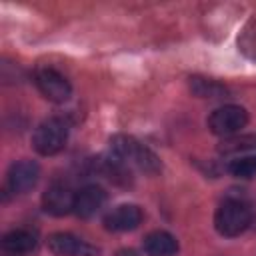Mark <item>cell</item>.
I'll use <instances>...</instances> for the list:
<instances>
[{"mask_svg": "<svg viewBox=\"0 0 256 256\" xmlns=\"http://www.w3.org/2000/svg\"><path fill=\"white\" fill-rule=\"evenodd\" d=\"M190 90L200 98H220V96L226 94L224 84H220L216 80H210V78H200V76L190 78Z\"/></svg>", "mask_w": 256, "mask_h": 256, "instance_id": "7c38bea8", "label": "cell"}, {"mask_svg": "<svg viewBox=\"0 0 256 256\" xmlns=\"http://www.w3.org/2000/svg\"><path fill=\"white\" fill-rule=\"evenodd\" d=\"M40 178V166L34 160H16L6 174V186L14 194L30 192Z\"/></svg>", "mask_w": 256, "mask_h": 256, "instance_id": "8992f818", "label": "cell"}, {"mask_svg": "<svg viewBox=\"0 0 256 256\" xmlns=\"http://www.w3.org/2000/svg\"><path fill=\"white\" fill-rule=\"evenodd\" d=\"M48 250L56 256H96L100 250L70 232H54L46 240Z\"/></svg>", "mask_w": 256, "mask_h": 256, "instance_id": "5b68a950", "label": "cell"}, {"mask_svg": "<svg viewBox=\"0 0 256 256\" xmlns=\"http://www.w3.org/2000/svg\"><path fill=\"white\" fill-rule=\"evenodd\" d=\"M228 170L232 176L248 180V178L256 176V156H252V154L250 156H238L228 164Z\"/></svg>", "mask_w": 256, "mask_h": 256, "instance_id": "5bb4252c", "label": "cell"}, {"mask_svg": "<svg viewBox=\"0 0 256 256\" xmlns=\"http://www.w3.org/2000/svg\"><path fill=\"white\" fill-rule=\"evenodd\" d=\"M142 248L148 256H174L178 252V240L166 230H154L146 234Z\"/></svg>", "mask_w": 256, "mask_h": 256, "instance_id": "8fae6325", "label": "cell"}, {"mask_svg": "<svg viewBox=\"0 0 256 256\" xmlns=\"http://www.w3.org/2000/svg\"><path fill=\"white\" fill-rule=\"evenodd\" d=\"M238 50H240L246 58L256 60V16L250 18V20L244 24L242 32L238 34Z\"/></svg>", "mask_w": 256, "mask_h": 256, "instance_id": "4fadbf2b", "label": "cell"}, {"mask_svg": "<svg viewBox=\"0 0 256 256\" xmlns=\"http://www.w3.org/2000/svg\"><path fill=\"white\" fill-rule=\"evenodd\" d=\"M36 244H38L36 234L26 228L10 230L0 240V248L6 256H26L36 250Z\"/></svg>", "mask_w": 256, "mask_h": 256, "instance_id": "9c48e42d", "label": "cell"}, {"mask_svg": "<svg viewBox=\"0 0 256 256\" xmlns=\"http://www.w3.org/2000/svg\"><path fill=\"white\" fill-rule=\"evenodd\" d=\"M250 222H252V212L248 204H244L238 198H226L214 214V226L218 234L226 238L240 236L242 232L248 230Z\"/></svg>", "mask_w": 256, "mask_h": 256, "instance_id": "6da1fadb", "label": "cell"}, {"mask_svg": "<svg viewBox=\"0 0 256 256\" xmlns=\"http://www.w3.org/2000/svg\"><path fill=\"white\" fill-rule=\"evenodd\" d=\"M68 142V124L62 118H48L40 122L32 134V146L42 156H54L64 150Z\"/></svg>", "mask_w": 256, "mask_h": 256, "instance_id": "7a4b0ae2", "label": "cell"}, {"mask_svg": "<svg viewBox=\"0 0 256 256\" xmlns=\"http://www.w3.org/2000/svg\"><path fill=\"white\" fill-rule=\"evenodd\" d=\"M106 202V192L104 188L96 184H88L76 192L74 198V214L80 218H92Z\"/></svg>", "mask_w": 256, "mask_h": 256, "instance_id": "30bf717a", "label": "cell"}, {"mask_svg": "<svg viewBox=\"0 0 256 256\" xmlns=\"http://www.w3.org/2000/svg\"><path fill=\"white\" fill-rule=\"evenodd\" d=\"M144 212L136 204H120L104 216V228L110 232H128L142 224Z\"/></svg>", "mask_w": 256, "mask_h": 256, "instance_id": "ba28073f", "label": "cell"}, {"mask_svg": "<svg viewBox=\"0 0 256 256\" xmlns=\"http://www.w3.org/2000/svg\"><path fill=\"white\" fill-rule=\"evenodd\" d=\"M34 82H36L40 94L50 102L62 104L72 96L70 82L56 68H38L36 74H34Z\"/></svg>", "mask_w": 256, "mask_h": 256, "instance_id": "277c9868", "label": "cell"}, {"mask_svg": "<svg viewBox=\"0 0 256 256\" xmlns=\"http://www.w3.org/2000/svg\"><path fill=\"white\" fill-rule=\"evenodd\" d=\"M76 192L64 182H52L42 194V206L52 216H66L74 212Z\"/></svg>", "mask_w": 256, "mask_h": 256, "instance_id": "52a82bcc", "label": "cell"}, {"mask_svg": "<svg viewBox=\"0 0 256 256\" xmlns=\"http://www.w3.org/2000/svg\"><path fill=\"white\" fill-rule=\"evenodd\" d=\"M248 124V112L242 106L226 104L208 116V128L218 136H232Z\"/></svg>", "mask_w": 256, "mask_h": 256, "instance_id": "3957f363", "label": "cell"}]
</instances>
